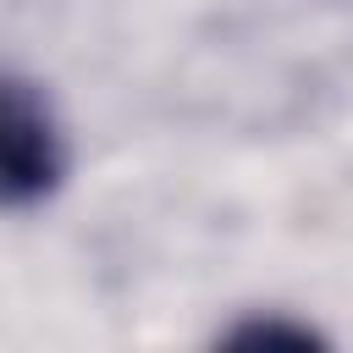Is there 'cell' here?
<instances>
[{
	"instance_id": "obj_1",
	"label": "cell",
	"mask_w": 353,
	"mask_h": 353,
	"mask_svg": "<svg viewBox=\"0 0 353 353\" xmlns=\"http://www.w3.org/2000/svg\"><path fill=\"white\" fill-rule=\"evenodd\" d=\"M66 176V138L50 99L28 77H6L0 94V188L11 210L44 204Z\"/></svg>"
},
{
	"instance_id": "obj_2",
	"label": "cell",
	"mask_w": 353,
	"mask_h": 353,
	"mask_svg": "<svg viewBox=\"0 0 353 353\" xmlns=\"http://www.w3.org/2000/svg\"><path fill=\"white\" fill-rule=\"evenodd\" d=\"M221 342L226 347H320L325 336L314 325H292V320H243Z\"/></svg>"
}]
</instances>
